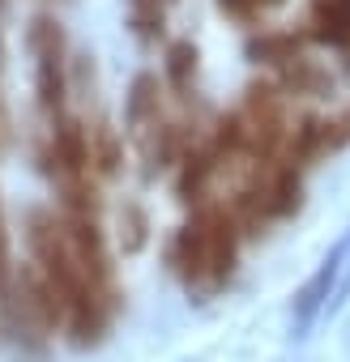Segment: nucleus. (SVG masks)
I'll return each instance as SVG.
<instances>
[{"label": "nucleus", "instance_id": "1", "mask_svg": "<svg viewBox=\"0 0 350 362\" xmlns=\"http://www.w3.org/2000/svg\"><path fill=\"white\" fill-rule=\"evenodd\" d=\"M26 243H30V256H35V273L43 277V286L52 290V298L60 307V320H69V328L81 341L94 337L103 328V320H107V303L86 281V273H81V264H77V256L69 247L60 214L30 209V218H26Z\"/></svg>", "mask_w": 350, "mask_h": 362}, {"label": "nucleus", "instance_id": "2", "mask_svg": "<svg viewBox=\"0 0 350 362\" xmlns=\"http://www.w3.org/2000/svg\"><path fill=\"white\" fill-rule=\"evenodd\" d=\"M235 252H239V226L227 209L205 205L197 209V218L188 226H180L171 243V264L188 286H222L235 269Z\"/></svg>", "mask_w": 350, "mask_h": 362}, {"label": "nucleus", "instance_id": "3", "mask_svg": "<svg viewBox=\"0 0 350 362\" xmlns=\"http://www.w3.org/2000/svg\"><path fill=\"white\" fill-rule=\"evenodd\" d=\"M26 52L35 60V98L39 111L52 119L69 115V30L52 9H39L26 22Z\"/></svg>", "mask_w": 350, "mask_h": 362}, {"label": "nucleus", "instance_id": "4", "mask_svg": "<svg viewBox=\"0 0 350 362\" xmlns=\"http://www.w3.org/2000/svg\"><path fill=\"white\" fill-rule=\"evenodd\" d=\"M244 153L256 162H269L282 153V141L290 132V115H286V94L278 90L273 77H261L244 90Z\"/></svg>", "mask_w": 350, "mask_h": 362}, {"label": "nucleus", "instance_id": "5", "mask_svg": "<svg viewBox=\"0 0 350 362\" xmlns=\"http://www.w3.org/2000/svg\"><path fill=\"white\" fill-rule=\"evenodd\" d=\"M307 43H324L341 56H350V0H312L303 18Z\"/></svg>", "mask_w": 350, "mask_h": 362}, {"label": "nucleus", "instance_id": "6", "mask_svg": "<svg viewBox=\"0 0 350 362\" xmlns=\"http://www.w3.org/2000/svg\"><path fill=\"white\" fill-rule=\"evenodd\" d=\"M307 52V35L303 30H282V26H256L248 39H244V56L252 64H269V69H282L286 60L303 56Z\"/></svg>", "mask_w": 350, "mask_h": 362}, {"label": "nucleus", "instance_id": "7", "mask_svg": "<svg viewBox=\"0 0 350 362\" xmlns=\"http://www.w3.org/2000/svg\"><path fill=\"white\" fill-rule=\"evenodd\" d=\"M162 119V81L158 73H137L124 94V124L132 136H145Z\"/></svg>", "mask_w": 350, "mask_h": 362}, {"label": "nucleus", "instance_id": "8", "mask_svg": "<svg viewBox=\"0 0 350 362\" xmlns=\"http://www.w3.org/2000/svg\"><path fill=\"white\" fill-rule=\"evenodd\" d=\"M278 90L282 94H299V98H324L329 90H333V77H329V69L324 64H316L307 52L303 56H295V60H286L282 69H278Z\"/></svg>", "mask_w": 350, "mask_h": 362}, {"label": "nucleus", "instance_id": "9", "mask_svg": "<svg viewBox=\"0 0 350 362\" xmlns=\"http://www.w3.org/2000/svg\"><path fill=\"white\" fill-rule=\"evenodd\" d=\"M197 69H201V52L193 39H171L162 52V86L175 94H188L197 86Z\"/></svg>", "mask_w": 350, "mask_h": 362}, {"label": "nucleus", "instance_id": "10", "mask_svg": "<svg viewBox=\"0 0 350 362\" xmlns=\"http://www.w3.org/2000/svg\"><path fill=\"white\" fill-rule=\"evenodd\" d=\"M86 141H90V166H94L98 175H115V170H120V162H124L115 128L98 119V124H90V128H86Z\"/></svg>", "mask_w": 350, "mask_h": 362}, {"label": "nucleus", "instance_id": "11", "mask_svg": "<svg viewBox=\"0 0 350 362\" xmlns=\"http://www.w3.org/2000/svg\"><path fill=\"white\" fill-rule=\"evenodd\" d=\"M346 247H350V239H341V243L333 247V256L316 269V277L299 290V320H312V311L324 303V294H329V286H333V277H337V260L346 256Z\"/></svg>", "mask_w": 350, "mask_h": 362}, {"label": "nucleus", "instance_id": "12", "mask_svg": "<svg viewBox=\"0 0 350 362\" xmlns=\"http://www.w3.org/2000/svg\"><path fill=\"white\" fill-rule=\"evenodd\" d=\"M282 0H218V9L231 18V22H239V26H252L256 30V22L269 13V9H278Z\"/></svg>", "mask_w": 350, "mask_h": 362}, {"label": "nucleus", "instance_id": "13", "mask_svg": "<svg viewBox=\"0 0 350 362\" xmlns=\"http://www.w3.org/2000/svg\"><path fill=\"white\" fill-rule=\"evenodd\" d=\"M350 145V107L324 119V153H337Z\"/></svg>", "mask_w": 350, "mask_h": 362}, {"label": "nucleus", "instance_id": "14", "mask_svg": "<svg viewBox=\"0 0 350 362\" xmlns=\"http://www.w3.org/2000/svg\"><path fill=\"white\" fill-rule=\"evenodd\" d=\"M124 230H128L124 247H128V252H137V247L145 243V214H141V209H128V214H124Z\"/></svg>", "mask_w": 350, "mask_h": 362}, {"label": "nucleus", "instance_id": "15", "mask_svg": "<svg viewBox=\"0 0 350 362\" xmlns=\"http://www.w3.org/2000/svg\"><path fill=\"white\" fill-rule=\"evenodd\" d=\"M9 286V230H5V214H0V294Z\"/></svg>", "mask_w": 350, "mask_h": 362}, {"label": "nucleus", "instance_id": "16", "mask_svg": "<svg viewBox=\"0 0 350 362\" xmlns=\"http://www.w3.org/2000/svg\"><path fill=\"white\" fill-rule=\"evenodd\" d=\"M0 64H5V30H0Z\"/></svg>", "mask_w": 350, "mask_h": 362}, {"label": "nucleus", "instance_id": "17", "mask_svg": "<svg viewBox=\"0 0 350 362\" xmlns=\"http://www.w3.org/2000/svg\"><path fill=\"white\" fill-rule=\"evenodd\" d=\"M5 9H9V0H0V13H5Z\"/></svg>", "mask_w": 350, "mask_h": 362}, {"label": "nucleus", "instance_id": "18", "mask_svg": "<svg viewBox=\"0 0 350 362\" xmlns=\"http://www.w3.org/2000/svg\"><path fill=\"white\" fill-rule=\"evenodd\" d=\"M52 5H73V0H52Z\"/></svg>", "mask_w": 350, "mask_h": 362}, {"label": "nucleus", "instance_id": "19", "mask_svg": "<svg viewBox=\"0 0 350 362\" xmlns=\"http://www.w3.org/2000/svg\"><path fill=\"white\" fill-rule=\"evenodd\" d=\"M0 124H5V111H0Z\"/></svg>", "mask_w": 350, "mask_h": 362}]
</instances>
